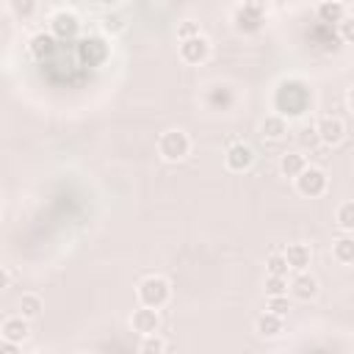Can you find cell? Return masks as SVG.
<instances>
[{"mask_svg": "<svg viewBox=\"0 0 354 354\" xmlns=\"http://www.w3.org/2000/svg\"><path fill=\"white\" fill-rule=\"evenodd\" d=\"M340 25V36H343V41H354V22L346 17L343 22H337Z\"/></svg>", "mask_w": 354, "mask_h": 354, "instance_id": "cell-31", "label": "cell"}, {"mask_svg": "<svg viewBox=\"0 0 354 354\" xmlns=\"http://www.w3.org/2000/svg\"><path fill=\"white\" fill-rule=\"evenodd\" d=\"M282 257H285L288 268L299 274V271H307V266L313 263V249L307 243H288V249L282 252Z\"/></svg>", "mask_w": 354, "mask_h": 354, "instance_id": "cell-14", "label": "cell"}, {"mask_svg": "<svg viewBox=\"0 0 354 354\" xmlns=\"http://www.w3.org/2000/svg\"><path fill=\"white\" fill-rule=\"evenodd\" d=\"M279 88L288 91V102L277 105V113H279L282 119H285V116H301V113L310 108L313 97H310V88H307L301 80H282Z\"/></svg>", "mask_w": 354, "mask_h": 354, "instance_id": "cell-3", "label": "cell"}, {"mask_svg": "<svg viewBox=\"0 0 354 354\" xmlns=\"http://www.w3.org/2000/svg\"><path fill=\"white\" fill-rule=\"evenodd\" d=\"M266 271H268V277H288L290 268H288L282 252H271V254L266 257Z\"/></svg>", "mask_w": 354, "mask_h": 354, "instance_id": "cell-25", "label": "cell"}, {"mask_svg": "<svg viewBox=\"0 0 354 354\" xmlns=\"http://www.w3.org/2000/svg\"><path fill=\"white\" fill-rule=\"evenodd\" d=\"M77 354H88V351H77Z\"/></svg>", "mask_w": 354, "mask_h": 354, "instance_id": "cell-33", "label": "cell"}, {"mask_svg": "<svg viewBox=\"0 0 354 354\" xmlns=\"http://www.w3.org/2000/svg\"><path fill=\"white\" fill-rule=\"evenodd\" d=\"M332 257H335L340 266H351V263H354V238L343 232V235L332 243Z\"/></svg>", "mask_w": 354, "mask_h": 354, "instance_id": "cell-20", "label": "cell"}, {"mask_svg": "<svg viewBox=\"0 0 354 354\" xmlns=\"http://www.w3.org/2000/svg\"><path fill=\"white\" fill-rule=\"evenodd\" d=\"M130 326H133L136 332H141V335H155L158 326H160V315H158V310L138 307V310H133V315H130Z\"/></svg>", "mask_w": 354, "mask_h": 354, "instance_id": "cell-15", "label": "cell"}, {"mask_svg": "<svg viewBox=\"0 0 354 354\" xmlns=\"http://www.w3.org/2000/svg\"><path fill=\"white\" fill-rule=\"evenodd\" d=\"M282 329H285V318H277V315H271V313H263V315H257V321H254V332H257L260 337H279Z\"/></svg>", "mask_w": 354, "mask_h": 354, "instance_id": "cell-17", "label": "cell"}, {"mask_svg": "<svg viewBox=\"0 0 354 354\" xmlns=\"http://www.w3.org/2000/svg\"><path fill=\"white\" fill-rule=\"evenodd\" d=\"M266 296H288V277H266Z\"/></svg>", "mask_w": 354, "mask_h": 354, "instance_id": "cell-27", "label": "cell"}, {"mask_svg": "<svg viewBox=\"0 0 354 354\" xmlns=\"http://www.w3.org/2000/svg\"><path fill=\"white\" fill-rule=\"evenodd\" d=\"M0 213H3V205H0Z\"/></svg>", "mask_w": 354, "mask_h": 354, "instance_id": "cell-34", "label": "cell"}, {"mask_svg": "<svg viewBox=\"0 0 354 354\" xmlns=\"http://www.w3.org/2000/svg\"><path fill=\"white\" fill-rule=\"evenodd\" d=\"M41 310H44V301H41L39 293H22V296H19V315H22L25 321L39 318Z\"/></svg>", "mask_w": 354, "mask_h": 354, "instance_id": "cell-21", "label": "cell"}, {"mask_svg": "<svg viewBox=\"0 0 354 354\" xmlns=\"http://www.w3.org/2000/svg\"><path fill=\"white\" fill-rule=\"evenodd\" d=\"M285 133H288V122H285L279 113H268V116L260 122V136L268 138V141H279Z\"/></svg>", "mask_w": 354, "mask_h": 354, "instance_id": "cell-18", "label": "cell"}, {"mask_svg": "<svg viewBox=\"0 0 354 354\" xmlns=\"http://www.w3.org/2000/svg\"><path fill=\"white\" fill-rule=\"evenodd\" d=\"M191 152V138L185 130L180 127H171V130H163L160 138H158V155L166 160V163H180L185 160Z\"/></svg>", "mask_w": 354, "mask_h": 354, "instance_id": "cell-2", "label": "cell"}, {"mask_svg": "<svg viewBox=\"0 0 354 354\" xmlns=\"http://www.w3.org/2000/svg\"><path fill=\"white\" fill-rule=\"evenodd\" d=\"M28 50H30V55H33L36 61H47V58H53V55H55L58 41H55V36H53L50 30H39V33H33V36H30Z\"/></svg>", "mask_w": 354, "mask_h": 354, "instance_id": "cell-13", "label": "cell"}, {"mask_svg": "<svg viewBox=\"0 0 354 354\" xmlns=\"http://www.w3.org/2000/svg\"><path fill=\"white\" fill-rule=\"evenodd\" d=\"M80 61L86 64V66H100V64H105V58L111 55V47H108V41L105 39H100V36H88V39H83L80 41Z\"/></svg>", "mask_w": 354, "mask_h": 354, "instance_id": "cell-8", "label": "cell"}, {"mask_svg": "<svg viewBox=\"0 0 354 354\" xmlns=\"http://www.w3.org/2000/svg\"><path fill=\"white\" fill-rule=\"evenodd\" d=\"M136 296H138V304H141V307L160 310V307H166V301L171 299V288H169V282H166L160 274H149V277H144V279L136 285Z\"/></svg>", "mask_w": 354, "mask_h": 354, "instance_id": "cell-1", "label": "cell"}, {"mask_svg": "<svg viewBox=\"0 0 354 354\" xmlns=\"http://www.w3.org/2000/svg\"><path fill=\"white\" fill-rule=\"evenodd\" d=\"M180 58L185 64H194V66L205 64L210 58V39L202 36V33L199 36H191V39H183L180 41Z\"/></svg>", "mask_w": 354, "mask_h": 354, "instance_id": "cell-7", "label": "cell"}, {"mask_svg": "<svg viewBox=\"0 0 354 354\" xmlns=\"http://www.w3.org/2000/svg\"><path fill=\"white\" fill-rule=\"evenodd\" d=\"M224 163H227L230 171H246V169H252V163H254V149H252L246 141H235V144L227 147Z\"/></svg>", "mask_w": 354, "mask_h": 354, "instance_id": "cell-9", "label": "cell"}, {"mask_svg": "<svg viewBox=\"0 0 354 354\" xmlns=\"http://www.w3.org/2000/svg\"><path fill=\"white\" fill-rule=\"evenodd\" d=\"M288 290H290L293 299H299V301H310V299L318 296V279H315L313 274H307V271H299V274L288 282Z\"/></svg>", "mask_w": 354, "mask_h": 354, "instance_id": "cell-12", "label": "cell"}, {"mask_svg": "<svg viewBox=\"0 0 354 354\" xmlns=\"http://www.w3.org/2000/svg\"><path fill=\"white\" fill-rule=\"evenodd\" d=\"M315 136H318L321 144L335 147V144H340L346 138V124L337 116H321L318 124H315Z\"/></svg>", "mask_w": 354, "mask_h": 354, "instance_id": "cell-10", "label": "cell"}, {"mask_svg": "<svg viewBox=\"0 0 354 354\" xmlns=\"http://www.w3.org/2000/svg\"><path fill=\"white\" fill-rule=\"evenodd\" d=\"M266 22V3H241L232 8V25L238 33H257Z\"/></svg>", "mask_w": 354, "mask_h": 354, "instance_id": "cell-4", "label": "cell"}, {"mask_svg": "<svg viewBox=\"0 0 354 354\" xmlns=\"http://www.w3.org/2000/svg\"><path fill=\"white\" fill-rule=\"evenodd\" d=\"M293 183H296V191H299L301 196H310V199H315V196L326 194V185H329V180H326L324 169L310 166V163H307V169H304Z\"/></svg>", "mask_w": 354, "mask_h": 354, "instance_id": "cell-5", "label": "cell"}, {"mask_svg": "<svg viewBox=\"0 0 354 354\" xmlns=\"http://www.w3.org/2000/svg\"><path fill=\"white\" fill-rule=\"evenodd\" d=\"M30 335V321H25L22 315H11L0 324V337L8 343V346H22Z\"/></svg>", "mask_w": 354, "mask_h": 354, "instance_id": "cell-11", "label": "cell"}, {"mask_svg": "<svg viewBox=\"0 0 354 354\" xmlns=\"http://www.w3.org/2000/svg\"><path fill=\"white\" fill-rule=\"evenodd\" d=\"M166 351V340L155 332V335H141L138 343V354H163Z\"/></svg>", "mask_w": 354, "mask_h": 354, "instance_id": "cell-23", "label": "cell"}, {"mask_svg": "<svg viewBox=\"0 0 354 354\" xmlns=\"http://www.w3.org/2000/svg\"><path fill=\"white\" fill-rule=\"evenodd\" d=\"M299 144H301V147H315V144H318V136H315V124H307V127H301V133H299Z\"/></svg>", "mask_w": 354, "mask_h": 354, "instance_id": "cell-30", "label": "cell"}, {"mask_svg": "<svg viewBox=\"0 0 354 354\" xmlns=\"http://www.w3.org/2000/svg\"><path fill=\"white\" fill-rule=\"evenodd\" d=\"M8 8H11L17 17H22V19H25V17H33V14H36L39 3H36V0H11V3H8Z\"/></svg>", "mask_w": 354, "mask_h": 354, "instance_id": "cell-28", "label": "cell"}, {"mask_svg": "<svg viewBox=\"0 0 354 354\" xmlns=\"http://www.w3.org/2000/svg\"><path fill=\"white\" fill-rule=\"evenodd\" d=\"M315 14L321 22H343L348 17V6L340 0H324L315 6Z\"/></svg>", "mask_w": 354, "mask_h": 354, "instance_id": "cell-16", "label": "cell"}, {"mask_svg": "<svg viewBox=\"0 0 354 354\" xmlns=\"http://www.w3.org/2000/svg\"><path fill=\"white\" fill-rule=\"evenodd\" d=\"M202 30H199V22H194V19H183L180 25H177V36H180V41L183 39H191V36H199Z\"/></svg>", "mask_w": 354, "mask_h": 354, "instance_id": "cell-29", "label": "cell"}, {"mask_svg": "<svg viewBox=\"0 0 354 354\" xmlns=\"http://www.w3.org/2000/svg\"><path fill=\"white\" fill-rule=\"evenodd\" d=\"M304 169H307V158H304L301 152H285V155L279 158V171H282V177L296 180Z\"/></svg>", "mask_w": 354, "mask_h": 354, "instance_id": "cell-19", "label": "cell"}, {"mask_svg": "<svg viewBox=\"0 0 354 354\" xmlns=\"http://www.w3.org/2000/svg\"><path fill=\"white\" fill-rule=\"evenodd\" d=\"M8 282H11V274H8L6 268H0V290H6V288H8Z\"/></svg>", "mask_w": 354, "mask_h": 354, "instance_id": "cell-32", "label": "cell"}, {"mask_svg": "<svg viewBox=\"0 0 354 354\" xmlns=\"http://www.w3.org/2000/svg\"><path fill=\"white\" fill-rule=\"evenodd\" d=\"M335 221L346 235H351V230H354V202H340L337 210H335Z\"/></svg>", "mask_w": 354, "mask_h": 354, "instance_id": "cell-22", "label": "cell"}, {"mask_svg": "<svg viewBox=\"0 0 354 354\" xmlns=\"http://www.w3.org/2000/svg\"><path fill=\"white\" fill-rule=\"evenodd\" d=\"M100 25H102V30L108 33V36H116V33H122L124 30V17L122 14H116V11H105L102 14V19H100Z\"/></svg>", "mask_w": 354, "mask_h": 354, "instance_id": "cell-24", "label": "cell"}, {"mask_svg": "<svg viewBox=\"0 0 354 354\" xmlns=\"http://www.w3.org/2000/svg\"><path fill=\"white\" fill-rule=\"evenodd\" d=\"M266 313H271V315H277V318H285V315L290 313V301H288V296H268V301H266Z\"/></svg>", "mask_w": 354, "mask_h": 354, "instance_id": "cell-26", "label": "cell"}, {"mask_svg": "<svg viewBox=\"0 0 354 354\" xmlns=\"http://www.w3.org/2000/svg\"><path fill=\"white\" fill-rule=\"evenodd\" d=\"M50 33L58 39H75L80 33V17L72 11V8H58L53 17H50Z\"/></svg>", "mask_w": 354, "mask_h": 354, "instance_id": "cell-6", "label": "cell"}]
</instances>
